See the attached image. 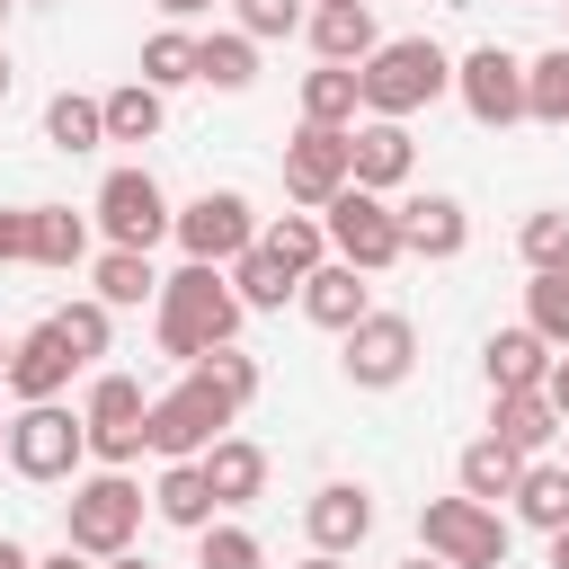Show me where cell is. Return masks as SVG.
<instances>
[{
	"label": "cell",
	"instance_id": "obj_1",
	"mask_svg": "<svg viewBox=\"0 0 569 569\" xmlns=\"http://www.w3.org/2000/svg\"><path fill=\"white\" fill-rule=\"evenodd\" d=\"M240 293H231V276L222 267H178V276H160V302H151V338H160V356L169 365H196V356H213V347H231L240 338Z\"/></svg>",
	"mask_w": 569,
	"mask_h": 569
},
{
	"label": "cell",
	"instance_id": "obj_2",
	"mask_svg": "<svg viewBox=\"0 0 569 569\" xmlns=\"http://www.w3.org/2000/svg\"><path fill=\"white\" fill-rule=\"evenodd\" d=\"M356 89H365V116L409 124L418 107H436V98L453 89V53H445L436 36H391V44H373V53L356 62Z\"/></svg>",
	"mask_w": 569,
	"mask_h": 569
},
{
	"label": "cell",
	"instance_id": "obj_3",
	"mask_svg": "<svg viewBox=\"0 0 569 569\" xmlns=\"http://www.w3.org/2000/svg\"><path fill=\"white\" fill-rule=\"evenodd\" d=\"M142 507H151V498H142L124 471H89V480H71V498H62V542H71L80 560H116V551H133Z\"/></svg>",
	"mask_w": 569,
	"mask_h": 569
},
{
	"label": "cell",
	"instance_id": "obj_4",
	"mask_svg": "<svg viewBox=\"0 0 569 569\" xmlns=\"http://www.w3.org/2000/svg\"><path fill=\"white\" fill-rule=\"evenodd\" d=\"M418 542H427V560H445V569H507V551H516V525L498 516V507H480V498H427L418 507Z\"/></svg>",
	"mask_w": 569,
	"mask_h": 569
},
{
	"label": "cell",
	"instance_id": "obj_5",
	"mask_svg": "<svg viewBox=\"0 0 569 569\" xmlns=\"http://www.w3.org/2000/svg\"><path fill=\"white\" fill-rule=\"evenodd\" d=\"M231 418H240V409H231L204 373H178V382L142 409V453H160V462H196V453H204Z\"/></svg>",
	"mask_w": 569,
	"mask_h": 569
},
{
	"label": "cell",
	"instance_id": "obj_6",
	"mask_svg": "<svg viewBox=\"0 0 569 569\" xmlns=\"http://www.w3.org/2000/svg\"><path fill=\"white\" fill-rule=\"evenodd\" d=\"M0 453H9V471H18V480H36V489H53V480H80V462H89L80 409H62V400H36V409H18Z\"/></svg>",
	"mask_w": 569,
	"mask_h": 569
},
{
	"label": "cell",
	"instance_id": "obj_7",
	"mask_svg": "<svg viewBox=\"0 0 569 569\" xmlns=\"http://www.w3.org/2000/svg\"><path fill=\"white\" fill-rule=\"evenodd\" d=\"M320 231H329V258H347L356 276H382V267L409 258V249H400V204H382V196H365V187H338V196L320 204Z\"/></svg>",
	"mask_w": 569,
	"mask_h": 569
},
{
	"label": "cell",
	"instance_id": "obj_8",
	"mask_svg": "<svg viewBox=\"0 0 569 569\" xmlns=\"http://www.w3.org/2000/svg\"><path fill=\"white\" fill-rule=\"evenodd\" d=\"M338 373L356 391H400L418 373V320L409 311H365L347 338H338Z\"/></svg>",
	"mask_w": 569,
	"mask_h": 569
},
{
	"label": "cell",
	"instance_id": "obj_9",
	"mask_svg": "<svg viewBox=\"0 0 569 569\" xmlns=\"http://www.w3.org/2000/svg\"><path fill=\"white\" fill-rule=\"evenodd\" d=\"M169 240H178L196 267H231L240 249H258V213H249V196H240V187H204L196 204H178V213H169Z\"/></svg>",
	"mask_w": 569,
	"mask_h": 569
},
{
	"label": "cell",
	"instance_id": "obj_10",
	"mask_svg": "<svg viewBox=\"0 0 569 569\" xmlns=\"http://www.w3.org/2000/svg\"><path fill=\"white\" fill-rule=\"evenodd\" d=\"M89 213H98L107 249H142V258H151V249L169 240V196H160V178H151V169H107Z\"/></svg>",
	"mask_w": 569,
	"mask_h": 569
},
{
	"label": "cell",
	"instance_id": "obj_11",
	"mask_svg": "<svg viewBox=\"0 0 569 569\" xmlns=\"http://www.w3.org/2000/svg\"><path fill=\"white\" fill-rule=\"evenodd\" d=\"M142 382L133 373H98L89 382V400H80V436H89V453H98V471H124L133 453H142Z\"/></svg>",
	"mask_w": 569,
	"mask_h": 569
},
{
	"label": "cell",
	"instance_id": "obj_12",
	"mask_svg": "<svg viewBox=\"0 0 569 569\" xmlns=\"http://www.w3.org/2000/svg\"><path fill=\"white\" fill-rule=\"evenodd\" d=\"M453 98L471 107V124L507 133V124H525V62H516L507 44H471V53L453 62Z\"/></svg>",
	"mask_w": 569,
	"mask_h": 569
},
{
	"label": "cell",
	"instance_id": "obj_13",
	"mask_svg": "<svg viewBox=\"0 0 569 569\" xmlns=\"http://www.w3.org/2000/svg\"><path fill=\"white\" fill-rule=\"evenodd\" d=\"M409 169H418V142H409V124H382V116L347 124V187H365V196H391V187H409Z\"/></svg>",
	"mask_w": 569,
	"mask_h": 569
},
{
	"label": "cell",
	"instance_id": "obj_14",
	"mask_svg": "<svg viewBox=\"0 0 569 569\" xmlns=\"http://www.w3.org/2000/svg\"><path fill=\"white\" fill-rule=\"evenodd\" d=\"M338 187H347V133H329V124H293V142H284V196H293L302 213H320Z\"/></svg>",
	"mask_w": 569,
	"mask_h": 569
},
{
	"label": "cell",
	"instance_id": "obj_15",
	"mask_svg": "<svg viewBox=\"0 0 569 569\" xmlns=\"http://www.w3.org/2000/svg\"><path fill=\"white\" fill-rule=\"evenodd\" d=\"M71 373H80V356H71V338H62L53 320H36L27 338H9V391H18V409L62 400V391H71Z\"/></svg>",
	"mask_w": 569,
	"mask_h": 569
},
{
	"label": "cell",
	"instance_id": "obj_16",
	"mask_svg": "<svg viewBox=\"0 0 569 569\" xmlns=\"http://www.w3.org/2000/svg\"><path fill=\"white\" fill-rule=\"evenodd\" d=\"M400 249L427 258V267H453V258L471 249V213H462V196H409V204H400Z\"/></svg>",
	"mask_w": 569,
	"mask_h": 569
},
{
	"label": "cell",
	"instance_id": "obj_17",
	"mask_svg": "<svg viewBox=\"0 0 569 569\" xmlns=\"http://www.w3.org/2000/svg\"><path fill=\"white\" fill-rule=\"evenodd\" d=\"M302 533H311V551H356L365 533H373V498L356 489V480H320L311 498H302Z\"/></svg>",
	"mask_w": 569,
	"mask_h": 569
},
{
	"label": "cell",
	"instance_id": "obj_18",
	"mask_svg": "<svg viewBox=\"0 0 569 569\" xmlns=\"http://www.w3.org/2000/svg\"><path fill=\"white\" fill-rule=\"evenodd\" d=\"M293 302H302V320H311V329H338V338L373 311V293H365V276H356L347 258H320V267L302 276V293H293Z\"/></svg>",
	"mask_w": 569,
	"mask_h": 569
},
{
	"label": "cell",
	"instance_id": "obj_19",
	"mask_svg": "<svg viewBox=\"0 0 569 569\" xmlns=\"http://www.w3.org/2000/svg\"><path fill=\"white\" fill-rule=\"evenodd\" d=\"M489 436L516 453V462H542L560 445V409L542 391H489Z\"/></svg>",
	"mask_w": 569,
	"mask_h": 569
},
{
	"label": "cell",
	"instance_id": "obj_20",
	"mask_svg": "<svg viewBox=\"0 0 569 569\" xmlns=\"http://www.w3.org/2000/svg\"><path fill=\"white\" fill-rule=\"evenodd\" d=\"M196 471H204L213 507L231 516V507H249V498L267 489V445H258V436H213V445L196 453Z\"/></svg>",
	"mask_w": 569,
	"mask_h": 569
},
{
	"label": "cell",
	"instance_id": "obj_21",
	"mask_svg": "<svg viewBox=\"0 0 569 569\" xmlns=\"http://www.w3.org/2000/svg\"><path fill=\"white\" fill-rule=\"evenodd\" d=\"M551 356H560V347H542V338L516 320V329H489L480 373H489V391H542V382H551Z\"/></svg>",
	"mask_w": 569,
	"mask_h": 569
},
{
	"label": "cell",
	"instance_id": "obj_22",
	"mask_svg": "<svg viewBox=\"0 0 569 569\" xmlns=\"http://www.w3.org/2000/svg\"><path fill=\"white\" fill-rule=\"evenodd\" d=\"M302 36H311V53H320V62H347V71H356V62L382 44V36H373V0H347V9H311V18H302Z\"/></svg>",
	"mask_w": 569,
	"mask_h": 569
},
{
	"label": "cell",
	"instance_id": "obj_23",
	"mask_svg": "<svg viewBox=\"0 0 569 569\" xmlns=\"http://www.w3.org/2000/svg\"><path fill=\"white\" fill-rule=\"evenodd\" d=\"M89 258V213H71V204H27V267H80Z\"/></svg>",
	"mask_w": 569,
	"mask_h": 569
},
{
	"label": "cell",
	"instance_id": "obj_24",
	"mask_svg": "<svg viewBox=\"0 0 569 569\" xmlns=\"http://www.w3.org/2000/svg\"><path fill=\"white\" fill-rule=\"evenodd\" d=\"M151 516H160V525H178V533H204L222 507H213V489H204V471H196V462H160V480H151Z\"/></svg>",
	"mask_w": 569,
	"mask_h": 569
},
{
	"label": "cell",
	"instance_id": "obj_25",
	"mask_svg": "<svg viewBox=\"0 0 569 569\" xmlns=\"http://www.w3.org/2000/svg\"><path fill=\"white\" fill-rule=\"evenodd\" d=\"M365 116V89H356V71L347 62H311L302 71V124H329V133H347Z\"/></svg>",
	"mask_w": 569,
	"mask_h": 569
},
{
	"label": "cell",
	"instance_id": "obj_26",
	"mask_svg": "<svg viewBox=\"0 0 569 569\" xmlns=\"http://www.w3.org/2000/svg\"><path fill=\"white\" fill-rule=\"evenodd\" d=\"M222 276H231V293H240V311H284V302L302 293V276H293V267H284L276 249H240V258H231Z\"/></svg>",
	"mask_w": 569,
	"mask_h": 569
},
{
	"label": "cell",
	"instance_id": "obj_27",
	"mask_svg": "<svg viewBox=\"0 0 569 569\" xmlns=\"http://www.w3.org/2000/svg\"><path fill=\"white\" fill-rule=\"evenodd\" d=\"M507 507H516V525L560 533V525H569V471H560V462H525L516 489H507Z\"/></svg>",
	"mask_w": 569,
	"mask_h": 569
},
{
	"label": "cell",
	"instance_id": "obj_28",
	"mask_svg": "<svg viewBox=\"0 0 569 569\" xmlns=\"http://www.w3.org/2000/svg\"><path fill=\"white\" fill-rule=\"evenodd\" d=\"M196 80H204V89H222V98H240V89L258 80V44H249L240 27H222V36H196Z\"/></svg>",
	"mask_w": 569,
	"mask_h": 569
},
{
	"label": "cell",
	"instance_id": "obj_29",
	"mask_svg": "<svg viewBox=\"0 0 569 569\" xmlns=\"http://www.w3.org/2000/svg\"><path fill=\"white\" fill-rule=\"evenodd\" d=\"M98 116H107V142H151V133L169 124V98H160V89H142V80H124V89H107V98H98Z\"/></svg>",
	"mask_w": 569,
	"mask_h": 569
},
{
	"label": "cell",
	"instance_id": "obj_30",
	"mask_svg": "<svg viewBox=\"0 0 569 569\" xmlns=\"http://www.w3.org/2000/svg\"><path fill=\"white\" fill-rule=\"evenodd\" d=\"M516 471H525V462H516V453H507L498 436H471V445H462V462H453L462 498H480V507H498V498L516 489Z\"/></svg>",
	"mask_w": 569,
	"mask_h": 569
},
{
	"label": "cell",
	"instance_id": "obj_31",
	"mask_svg": "<svg viewBox=\"0 0 569 569\" xmlns=\"http://www.w3.org/2000/svg\"><path fill=\"white\" fill-rule=\"evenodd\" d=\"M98 302H107V311H142V302H160L151 258H142V249H107V258H98Z\"/></svg>",
	"mask_w": 569,
	"mask_h": 569
},
{
	"label": "cell",
	"instance_id": "obj_32",
	"mask_svg": "<svg viewBox=\"0 0 569 569\" xmlns=\"http://www.w3.org/2000/svg\"><path fill=\"white\" fill-rule=\"evenodd\" d=\"M525 124H569V44L525 62Z\"/></svg>",
	"mask_w": 569,
	"mask_h": 569
},
{
	"label": "cell",
	"instance_id": "obj_33",
	"mask_svg": "<svg viewBox=\"0 0 569 569\" xmlns=\"http://www.w3.org/2000/svg\"><path fill=\"white\" fill-rule=\"evenodd\" d=\"M44 142H53V151H98V142H107V116H98V98H80V89L44 98Z\"/></svg>",
	"mask_w": 569,
	"mask_h": 569
},
{
	"label": "cell",
	"instance_id": "obj_34",
	"mask_svg": "<svg viewBox=\"0 0 569 569\" xmlns=\"http://www.w3.org/2000/svg\"><path fill=\"white\" fill-rule=\"evenodd\" d=\"M196 80V36L187 27H160V36H142V89H187Z\"/></svg>",
	"mask_w": 569,
	"mask_h": 569
},
{
	"label": "cell",
	"instance_id": "obj_35",
	"mask_svg": "<svg viewBox=\"0 0 569 569\" xmlns=\"http://www.w3.org/2000/svg\"><path fill=\"white\" fill-rule=\"evenodd\" d=\"M258 249H276L293 276H311V267L329 258V231H320V213H276V222L258 231Z\"/></svg>",
	"mask_w": 569,
	"mask_h": 569
},
{
	"label": "cell",
	"instance_id": "obj_36",
	"mask_svg": "<svg viewBox=\"0 0 569 569\" xmlns=\"http://www.w3.org/2000/svg\"><path fill=\"white\" fill-rule=\"evenodd\" d=\"M525 329H533L542 347H569V267H542V276L525 284Z\"/></svg>",
	"mask_w": 569,
	"mask_h": 569
},
{
	"label": "cell",
	"instance_id": "obj_37",
	"mask_svg": "<svg viewBox=\"0 0 569 569\" xmlns=\"http://www.w3.org/2000/svg\"><path fill=\"white\" fill-rule=\"evenodd\" d=\"M187 373H204L231 409H249V400H258V382H267V373H258V356H240V347H213V356H196Z\"/></svg>",
	"mask_w": 569,
	"mask_h": 569
},
{
	"label": "cell",
	"instance_id": "obj_38",
	"mask_svg": "<svg viewBox=\"0 0 569 569\" xmlns=\"http://www.w3.org/2000/svg\"><path fill=\"white\" fill-rule=\"evenodd\" d=\"M196 569H267V551H258L249 525H222V516H213V525L196 533Z\"/></svg>",
	"mask_w": 569,
	"mask_h": 569
},
{
	"label": "cell",
	"instance_id": "obj_39",
	"mask_svg": "<svg viewBox=\"0 0 569 569\" xmlns=\"http://www.w3.org/2000/svg\"><path fill=\"white\" fill-rule=\"evenodd\" d=\"M516 249H525V267H533V276H542V267H569V204H542V213H525Z\"/></svg>",
	"mask_w": 569,
	"mask_h": 569
},
{
	"label": "cell",
	"instance_id": "obj_40",
	"mask_svg": "<svg viewBox=\"0 0 569 569\" xmlns=\"http://www.w3.org/2000/svg\"><path fill=\"white\" fill-rule=\"evenodd\" d=\"M53 329H62V338H71V356L89 365V356H107V338H116V311L89 293V302H62V311H53Z\"/></svg>",
	"mask_w": 569,
	"mask_h": 569
},
{
	"label": "cell",
	"instance_id": "obj_41",
	"mask_svg": "<svg viewBox=\"0 0 569 569\" xmlns=\"http://www.w3.org/2000/svg\"><path fill=\"white\" fill-rule=\"evenodd\" d=\"M231 18H240L249 44H267V36H293L311 9H302V0H231Z\"/></svg>",
	"mask_w": 569,
	"mask_h": 569
},
{
	"label": "cell",
	"instance_id": "obj_42",
	"mask_svg": "<svg viewBox=\"0 0 569 569\" xmlns=\"http://www.w3.org/2000/svg\"><path fill=\"white\" fill-rule=\"evenodd\" d=\"M0 267H27V204H0Z\"/></svg>",
	"mask_w": 569,
	"mask_h": 569
},
{
	"label": "cell",
	"instance_id": "obj_43",
	"mask_svg": "<svg viewBox=\"0 0 569 569\" xmlns=\"http://www.w3.org/2000/svg\"><path fill=\"white\" fill-rule=\"evenodd\" d=\"M542 400L560 409V427H569V356H551V382H542Z\"/></svg>",
	"mask_w": 569,
	"mask_h": 569
},
{
	"label": "cell",
	"instance_id": "obj_44",
	"mask_svg": "<svg viewBox=\"0 0 569 569\" xmlns=\"http://www.w3.org/2000/svg\"><path fill=\"white\" fill-rule=\"evenodd\" d=\"M36 569H98V560H80V551H71V542H62V551H44V560H36Z\"/></svg>",
	"mask_w": 569,
	"mask_h": 569
},
{
	"label": "cell",
	"instance_id": "obj_45",
	"mask_svg": "<svg viewBox=\"0 0 569 569\" xmlns=\"http://www.w3.org/2000/svg\"><path fill=\"white\" fill-rule=\"evenodd\" d=\"M204 9H213V0H160V18H169V27H178V18H204Z\"/></svg>",
	"mask_w": 569,
	"mask_h": 569
},
{
	"label": "cell",
	"instance_id": "obj_46",
	"mask_svg": "<svg viewBox=\"0 0 569 569\" xmlns=\"http://www.w3.org/2000/svg\"><path fill=\"white\" fill-rule=\"evenodd\" d=\"M0 569H36V551H27V542H9V533H0Z\"/></svg>",
	"mask_w": 569,
	"mask_h": 569
},
{
	"label": "cell",
	"instance_id": "obj_47",
	"mask_svg": "<svg viewBox=\"0 0 569 569\" xmlns=\"http://www.w3.org/2000/svg\"><path fill=\"white\" fill-rule=\"evenodd\" d=\"M542 551H551V569H569V525H560V533H542Z\"/></svg>",
	"mask_w": 569,
	"mask_h": 569
},
{
	"label": "cell",
	"instance_id": "obj_48",
	"mask_svg": "<svg viewBox=\"0 0 569 569\" xmlns=\"http://www.w3.org/2000/svg\"><path fill=\"white\" fill-rule=\"evenodd\" d=\"M98 569H151V560H142V551H116V560H98Z\"/></svg>",
	"mask_w": 569,
	"mask_h": 569
},
{
	"label": "cell",
	"instance_id": "obj_49",
	"mask_svg": "<svg viewBox=\"0 0 569 569\" xmlns=\"http://www.w3.org/2000/svg\"><path fill=\"white\" fill-rule=\"evenodd\" d=\"M293 569H347V560H338V551H311V560H293Z\"/></svg>",
	"mask_w": 569,
	"mask_h": 569
},
{
	"label": "cell",
	"instance_id": "obj_50",
	"mask_svg": "<svg viewBox=\"0 0 569 569\" xmlns=\"http://www.w3.org/2000/svg\"><path fill=\"white\" fill-rule=\"evenodd\" d=\"M9 80H18V71H9V44H0V98H9Z\"/></svg>",
	"mask_w": 569,
	"mask_h": 569
},
{
	"label": "cell",
	"instance_id": "obj_51",
	"mask_svg": "<svg viewBox=\"0 0 569 569\" xmlns=\"http://www.w3.org/2000/svg\"><path fill=\"white\" fill-rule=\"evenodd\" d=\"M400 569H445V560H427V551H418V560H400Z\"/></svg>",
	"mask_w": 569,
	"mask_h": 569
},
{
	"label": "cell",
	"instance_id": "obj_52",
	"mask_svg": "<svg viewBox=\"0 0 569 569\" xmlns=\"http://www.w3.org/2000/svg\"><path fill=\"white\" fill-rule=\"evenodd\" d=\"M0 382H9V338H0Z\"/></svg>",
	"mask_w": 569,
	"mask_h": 569
},
{
	"label": "cell",
	"instance_id": "obj_53",
	"mask_svg": "<svg viewBox=\"0 0 569 569\" xmlns=\"http://www.w3.org/2000/svg\"><path fill=\"white\" fill-rule=\"evenodd\" d=\"M560 471H569V427H560Z\"/></svg>",
	"mask_w": 569,
	"mask_h": 569
},
{
	"label": "cell",
	"instance_id": "obj_54",
	"mask_svg": "<svg viewBox=\"0 0 569 569\" xmlns=\"http://www.w3.org/2000/svg\"><path fill=\"white\" fill-rule=\"evenodd\" d=\"M311 9H347V0H311Z\"/></svg>",
	"mask_w": 569,
	"mask_h": 569
},
{
	"label": "cell",
	"instance_id": "obj_55",
	"mask_svg": "<svg viewBox=\"0 0 569 569\" xmlns=\"http://www.w3.org/2000/svg\"><path fill=\"white\" fill-rule=\"evenodd\" d=\"M0 445H9V418H0Z\"/></svg>",
	"mask_w": 569,
	"mask_h": 569
},
{
	"label": "cell",
	"instance_id": "obj_56",
	"mask_svg": "<svg viewBox=\"0 0 569 569\" xmlns=\"http://www.w3.org/2000/svg\"><path fill=\"white\" fill-rule=\"evenodd\" d=\"M0 18H9V0H0Z\"/></svg>",
	"mask_w": 569,
	"mask_h": 569
}]
</instances>
